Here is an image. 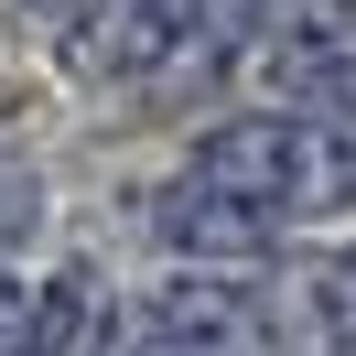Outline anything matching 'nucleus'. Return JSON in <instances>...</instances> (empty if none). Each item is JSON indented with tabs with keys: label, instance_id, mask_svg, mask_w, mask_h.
I'll return each instance as SVG.
<instances>
[{
	"label": "nucleus",
	"instance_id": "f257e3e1",
	"mask_svg": "<svg viewBox=\"0 0 356 356\" xmlns=\"http://www.w3.org/2000/svg\"><path fill=\"white\" fill-rule=\"evenodd\" d=\"M195 173L270 205L281 227H334L356 205V130L346 119H302V108H238L195 140Z\"/></svg>",
	"mask_w": 356,
	"mask_h": 356
},
{
	"label": "nucleus",
	"instance_id": "0eeeda50",
	"mask_svg": "<svg viewBox=\"0 0 356 356\" xmlns=\"http://www.w3.org/2000/svg\"><path fill=\"white\" fill-rule=\"evenodd\" d=\"M22 11H33V22H44V33H76V22H87V11H97V0H22Z\"/></svg>",
	"mask_w": 356,
	"mask_h": 356
},
{
	"label": "nucleus",
	"instance_id": "39448f33",
	"mask_svg": "<svg viewBox=\"0 0 356 356\" xmlns=\"http://www.w3.org/2000/svg\"><path fill=\"white\" fill-rule=\"evenodd\" d=\"M44 238V173H33L22 140H0V270H11V248Z\"/></svg>",
	"mask_w": 356,
	"mask_h": 356
},
{
	"label": "nucleus",
	"instance_id": "6e6552de",
	"mask_svg": "<svg viewBox=\"0 0 356 356\" xmlns=\"http://www.w3.org/2000/svg\"><path fill=\"white\" fill-rule=\"evenodd\" d=\"M346 11H356V0H346Z\"/></svg>",
	"mask_w": 356,
	"mask_h": 356
},
{
	"label": "nucleus",
	"instance_id": "20e7f679",
	"mask_svg": "<svg viewBox=\"0 0 356 356\" xmlns=\"http://www.w3.org/2000/svg\"><path fill=\"white\" fill-rule=\"evenodd\" d=\"M119 346H130V313L87 259L22 281V356H119Z\"/></svg>",
	"mask_w": 356,
	"mask_h": 356
},
{
	"label": "nucleus",
	"instance_id": "7ed1b4c3",
	"mask_svg": "<svg viewBox=\"0 0 356 356\" xmlns=\"http://www.w3.org/2000/svg\"><path fill=\"white\" fill-rule=\"evenodd\" d=\"M152 238L173 248L184 270H259L270 248L291 238L281 216H270V205H248V195H227V184H205L195 162H184L173 184H162L152 195Z\"/></svg>",
	"mask_w": 356,
	"mask_h": 356
},
{
	"label": "nucleus",
	"instance_id": "423d86ee",
	"mask_svg": "<svg viewBox=\"0 0 356 356\" xmlns=\"http://www.w3.org/2000/svg\"><path fill=\"white\" fill-rule=\"evenodd\" d=\"M313 324H324V356H356V248L324 259V281H313Z\"/></svg>",
	"mask_w": 356,
	"mask_h": 356
},
{
	"label": "nucleus",
	"instance_id": "f03ea898",
	"mask_svg": "<svg viewBox=\"0 0 356 356\" xmlns=\"http://www.w3.org/2000/svg\"><path fill=\"white\" fill-rule=\"evenodd\" d=\"M119 356H270V302L248 291V270H173L130 313Z\"/></svg>",
	"mask_w": 356,
	"mask_h": 356
}]
</instances>
